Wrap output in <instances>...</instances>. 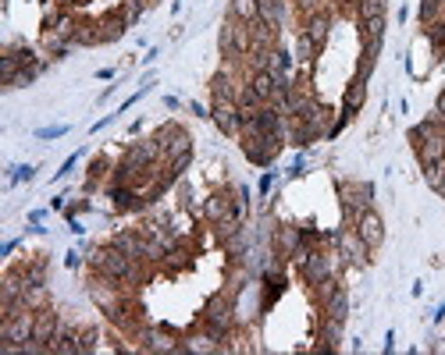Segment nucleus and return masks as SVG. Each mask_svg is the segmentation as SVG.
<instances>
[{
  "instance_id": "nucleus-14",
  "label": "nucleus",
  "mask_w": 445,
  "mask_h": 355,
  "mask_svg": "<svg viewBox=\"0 0 445 355\" xmlns=\"http://www.w3.org/2000/svg\"><path fill=\"white\" fill-rule=\"evenodd\" d=\"M335 242H339V249H342V256H346L349 263H356V266H363V263H367V252H370V249L360 242V235H356V231H353V235H349V231H339V235H335Z\"/></svg>"
},
{
  "instance_id": "nucleus-40",
  "label": "nucleus",
  "mask_w": 445,
  "mask_h": 355,
  "mask_svg": "<svg viewBox=\"0 0 445 355\" xmlns=\"http://www.w3.org/2000/svg\"><path fill=\"white\" fill-rule=\"evenodd\" d=\"M438 118H445V93L438 96Z\"/></svg>"
},
{
  "instance_id": "nucleus-31",
  "label": "nucleus",
  "mask_w": 445,
  "mask_h": 355,
  "mask_svg": "<svg viewBox=\"0 0 445 355\" xmlns=\"http://www.w3.org/2000/svg\"><path fill=\"white\" fill-rule=\"evenodd\" d=\"M75 344H79V351H97V330L89 327V330H79L75 334Z\"/></svg>"
},
{
  "instance_id": "nucleus-9",
  "label": "nucleus",
  "mask_w": 445,
  "mask_h": 355,
  "mask_svg": "<svg viewBox=\"0 0 445 355\" xmlns=\"http://www.w3.org/2000/svg\"><path fill=\"white\" fill-rule=\"evenodd\" d=\"M296 266H300V274H303L307 284H321L324 277H331V256L321 252V249H307V256Z\"/></svg>"
},
{
  "instance_id": "nucleus-21",
  "label": "nucleus",
  "mask_w": 445,
  "mask_h": 355,
  "mask_svg": "<svg viewBox=\"0 0 445 355\" xmlns=\"http://www.w3.org/2000/svg\"><path fill=\"white\" fill-rule=\"evenodd\" d=\"M22 302H26L29 309H47V305H50V291H47V284H29Z\"/></svg>"
},
{
  "instance_id": "nucleus-15",
  "label": "nucleus",
  "mask_w": 445,
  "mask_h": 355,
  "mask_svg": "<svg viewBox=\"0 0 445 355\" xmlns=\"http://www.w3.org/2000/svg\"><path fill=\"white\" fill-rule=\"evenodd\" d=\"M328 29H331V15H328V11H317V15H310V18L303 22V36H310V43H314L317 50L324 47Z\"/></svg>"
},
{
  "instance_id": "nucleus-41",
  "label": "nucleus",
  "mask_w": 445,
  "mask_h": 355,
  "mask_svg": "<svg viewBox=\"0 0 445 355\" xmlns=\"http://www.w3.org/2000/svg\"><path fill=\"white\" fill-rule=\"evenodd\" d=\"M143 4H146V8H153V4H157V0H143Z\"/></svg>"
},
{
  "instance_id": "nucleus-8",
  "label": "nucleus",
  "mask_w": 445,
  "mask_h": 355,
  "mask_svg": "<svg viewBox=\"0 0 445 355\" xmlns=\"http://www.w3.org/2000/svg\"><path fill=\"white\" fill-rule=\"evenodd\" d=\"M210 121L225 132V135H239L243 128V111L236 100H210Z\"/></svg>"
},
{
  "instance_id": "nucleus-12",
  "label": "nucleus",
  "mask_w": 445,
  "mask_h": 355,
  "mask_svg": "<svg viewBox=\"0 0 445 355\" xmlns=\"http://www.w3.org/2000/svg\"><path fill=\"white\" fill-rule=\"evenodd\" d=\"M111 245H114V249H121L125 256H132V259L146 263V235H143V231H121V235H114V238H111Z\"/></svg>"
},
{
  "instance_id": "nucleus-22",
  "label": "nucleus",
  "mask_w": 445,
  "mask_h": 355,
  "mask_svg": "<svg viewBox=\"0 0 445 355\" xmlns=\"http://www.w3.org/2000/svg\"><path fill=\"white\" fill-rule=\"evenodd\" d=\"M356 18H360V22L385 18V0H356Z\"/></svg>"
},
{
  "instance_id": "nucleus-43",
  "label": "nucleus",
  "mask_w": 445,
  "mask_h": 355,
  "mask_svg": "<svg viewBox=\"0 0 445 355\" xmlns=\"http://www.w3.org/2000/svg\"><path fill=\"white\" fill-rule=\"evenodd\" d=\"M353 4H356V0H353Z\"/></svg>"
},
{
  "instance_id": "nucleus-7",
  "label": "nucleus",
  "mask_w": 445,
  "mask_h": 355,
  "mask_svg": "<svg viewBox=\"0 0 445 355\" xmlns=\"http://www.w3.org/2000/svg\"><path fill=\"white\" fill-rule=\"evenodd\" d=\"M160 157H164V153H160V142H157V139H143V142H132V146L125 150L121 164L132 167L136 174H143V171H150L153 160H160Z\"/></svg>"
},
{
  "instance_id": "nucleus-30",
  "label": "nucleus",
  "mask_w": 445,
  "mask_h": 355,
  "mask_svg": "<svg viewBox=\"0 0 445 355\" xmlns=\"http://www.w3.org/2000/svg\"><path fill=\"white\" fill-rule=\"evenodd\" d=\"M434 132H441V128H438V121H424V125H417V128L410 132V139H413V146H420V142H424V139H431Z\"/></svg>"
},
{
  "instance_id": "nucleus-16",
  "label": "nucleus",
  "mask_w": 445,
  "mask_h": 355,
  "mask_svg": "<svg viewBox=\"0 0 445 355\" xmlns=\"http://www.w3.org/2000/svg\"><path fill=\"white\" fill-rule=\"evenodd\" d=\"M417 157H420V164H424V167L441 164V160H445V132H434L431 139H424V142L417 146Z\"/></svg>"
},
{
  "instance_id": "nucleus-38",
  "label": "nucleus",
  "mask_w": 445,
  "mask_h": 355,
  "mask_svg": "<svg viewBox=\"0 0 445 355\" xmlns=\"http://www.w3.org/2000/svg\"><path fill=\"white\" fill-rule=\"evenodd\" d=\"M192 114H196V118H210V111H207L203 103H192Z\"/></svg>"
},
{
  "instance_id": "nucleus-23",
  "label": "nucleus",
  "mask_w": 445,
  "mask_h": 355,
  "mask_svg": "<svg viewBox=\"0 0 445 355\" xmlns=\"http://www.w3.org/2000/svg\"><path fill=\"white\" fill-rule=\"evenodd\" d=\"M257 11H260V22H271V26H282V0H257Z\"/></svg>"
},
{
  "instance_id": "nucleus-3",
  "label": "nucleus",
  "mask_w": 445,
  "mask_h": 355,
  "mask_svg": "<svg viewBox=\"0 0 445 355\" xmlns=\"http://www.w3.org/2000/svg\"><path fill=\"white\" fill-rule=\"evenodd\" d=\"M282 135L278 132H260V135H246L243 139V153L250 157V164H257V167H268L278 153H282Z\"/></svg>"
},
{
  "instance_id": "nucleus-33",
  "label": "nucleus",
  "mask_w": 445,
  "mask_h": 355,
  "mask_svg": "<svg viewBox=\"0 0 445 355\" xmlns=\"http://www.w3.org/2000/svg\"><path fill=\"white\" fill-rule=\"evenodd\" d=\"M11 171H15V174H11V181H15V185H18V181H33V178H36V167H33V164H22V167H11Z\"/></svg>"
},
{
  "instance_id": "nucleus-2",
  "label": "nucleus",
  "mask_w": 445,
  "mask_h": 355,
  "mask_svg": "<svg viewBox=\"0 0 445 355\" xmlns=\"http://www.w3.org/2000/svg\"><path fill=\"white\" fill-rule=\"evenodd\" d=\"M203 323H207V334H210L214 341H225V337H229V330H232V323H236V302H232L229 291H214V295L207 298V305H203Z\"/></svg>"
},
{
  "instance_id": "nucleus-4",
  "label": "nucleus",
  "mask_w": 445,
  "mask_h": 355,
  "mask_svg": "<svg viewBox=\"0 0 445 355\" xmlns=\"http://www.w3.org/2000/svg\"><path fill=\"white\" fill-rule=\"evenodd\" d=\"M339 196H342V206H346V217L356 224L367 210H370V199H374V185L367 181H339Z\"/></svg>"
},
{
  "instance_id": "nucleus-42",
  "label": "nucleus",
  "mask_w": 445,
  "mask_h": 355,
  "mask_svg": "<svg viewBox=\"0 0 445 355\" xmlns=\"http://www.w3.org/2000/svg\"><path fill=\"white\" fill-rule=\"evenodd\" d=\"M438 192H441V196H445V185H441V188H438Z\"/></svg>"
},
{
  "instance_id": "nucleus-25",
  "label": "nucleus",
  "mask_w": 445,
  "mask_h": 355,
  "mask_svg": "<svg viewBox=\"0 0 445 355\" xmlns=\"http://www.w3.org/2000/svg\"><path fill=\"white\" fill-rule=\"evenodd\" d=\"M321 337H324V348H335L339 337H342V320L324 316V323H321Z\"/></svg>"
},
{
  "instance_id": "nucleus-28",
  "label": "nucleus",
  "mask_w": 445,
  "mask_h": 355,
  "mask_svg": "<svg viewBox=\"0 0 445 355\" xmlns=\"http://www.w3.org/2000/svg\"><path fill=\"white\" fill-rule=\"evenodd\" d=\"M189 164H192V153H182V157H175V160H167V181H175V178H182Z\"/></svg>"
},
{
  "instance_id": "nucleus-37",
  "label": "nucleus",
  "mask_w": 445,
  "mask_h": 355,
  "mask_svg": "<svg viewBox=\"0 0 445 355\" xmlns=\"http://www.w3.org/2000/svg\"><path fill=\"white\" fill-rule=\"evenodd\" d=\"M271 185H275V174H264V178H260V185H257V192H260V196H268V192H271Z\"/></svg>"
},
{
  "instance_id": "nucleus-39",
  "label": "nucleus",
  "mask_w": 445,
  "mask_h": 355,
  "mask_svg": "<svg viewBox=\"0 0 445 355\" xmlns=\"http://www.w3.org/2000/svg\"><path fill=\"white\" fill-rule=\"evenodd\" d=\"M65 263H68V266H79L82 259H79V252H68V256H65Z\"/></svg>"
},
{
  "instance_id": "nucleus-1",
  "label": "nucleus",
  "mask_w": 445,
  "mask_h": 355,
  "mask_svg": "<svg viewBox=\"0 0 445 355\" xmlns=\"http://www.w3.org/2000/svg\"><path fill=\"white\" fill-rule=\"evenodd\" d=\"M89 266L97 270V274H104V277H111V281H118V284H136V281H143V270H139V259H132V256H125L121 249H114V245H104V249H89Z\"/></svg>"
},
{
  "instance_id": "nucleus-11",
  "label": "nucleus",
  "mask_w": 445,
  "mask_h": 355,
  "mask_svg": "<svg viewBox=\"0 0 445 355\" xmlns=\"http://www.w3.org/2000/svg\"><path fill=\"white\" fill-rule=\"evenodd\" d=\"M203 217H207L210 224H221V220L236 217V199H232L229 192H214V196H207V203H203Z\"/></svg>"
},
{
  "instance_id": "nucleus-18",
  "label": "nucleus",
  "mask_w": 445,
  "mask_h": 355,
  "mask_svg": "<svg viewBox=\"0 0 445 355\" xmlns=\"http://www.w3.org/2000/svg\"><path fill=\"white\" fill-rule=\"evenodd\" d=\"M321 309H324V316H331V320H342V323H346V316H349V295L339 288V291H335V295L321 305Z\"/></svg>"
},
{
  "instance_id": "nucleus-5",
  "label": "nucleus",
  "mask_w": 445,
  "mask_h": 355,
  "mask_svg": "<svg viewBox=\"0 0 445 355\" xmlns=\"http://www.w3.org/2000/svg\"><path fill=\"white\" fill-rule=\"evenodd\" d=\"M36 330V309H22L8 320H0V344H26Z\"/></svg>"
},
{
  "instance_id": "nucleus-19",
  "label": "nucleus",
  "mask_w": 445,
  "mask_h": 355,
  "mask_svg": "<svg viewBox=\"0 0 445 355\" xmlns=\"http://www.w3.org/2000/svg\"><path fill=\"white\" fill-rule=\"evenodd\" d=\"M229 15L236 22H257L260 11H257V0H229Z\"/></svg>"
},
{
  "instance_id": "nucleus-35",
  "label": "nucleus",
  "mask_w": 445,
  "mask_h": 355,
  "mask_svg": "<svg viewBox=\"0 0 445 355\" xmlns=\"http://www.w3.org/2000/svg\"><path fill=\"white\" fill-rule=\"evenodd\" d=\"M296 4H300L303 18H310V15H317V11L324 8V0H296Z\"/></svg>"
},
{
  "instance_id": "nucleus-26",
  "label": "nucleus",
  "mask_w": 445,
  "mask_h": 355,
  "mask_svg": "<svg viewBox=\"0 0 445 355\" xmlns=\"http://www.w3.org/2000/svg\"><path fill=\"white\" fill-rule=\"evenodd\" d=\"M217 47L225 57H236V22H225V29H221L217 36Z\"/></svg>"
},
{
  "instance_id": "nucleus-17",
  "label": "nucleus",
  "mask_w": 445,
  "mask_h": 355,
  "mask_svg": "<svg viewBox=\"0 0 445 355\" xmlns=\"http://www.w3.org/2000/svg\"><path fill=\"white\" fill-rule=\"evenodd\" d=\"M57 327H61V320H57V312H54L50 305H47V309H36V330H33L36 341L50 344V337L57 334Z\"/></svg>"
},
{
  "instance_id": "nucleus-29",
  "label": "nucleus",
  "mask_w": 445,
  "mask_h": 355,
  "mask_svg": "<svg viewBox=\"0 0 445 355\" xmlns=\"http://www.w3.org/2000/svg\"><path fill=\"white\" fill-rule=\"evenodd\" d=\"M26 281L29 284H47V259H36L26 266Z\"/></svg>"
},
{
  "instance_id": "nucleus-34",
  "label": "nucleus",
  "mask_w": 445,
  "mask_h": 355,
  "mask_svg": "<svg viewBox=\"0 0 445 355\" xmlns=\"http://www.w3.org/2000/svg\"><path fill=\"white\" fill-rule=\"evenodd\" d=\"M61 135H68V125H50L36 132V139H61Z\"/></svg>"
},
{
  "instance_id": "nucleus-27",
  "label": "nucleus",
  "mask_w": 445,
  "mask_h": 355,
  "mask_svg": "<svg viewBox=\"0 0 445 355\" xmlns=\"http://www.w3.org/2000/svg\"><path fill=\"white\" fill-rule=\"evenodd\" d=\"M360 36H363V43H370V40H381V36H385V18L360 22Z\"/></svg>"
},
{
  "instance_id": "nucleus-6",
  "label": "nucleus",
  "mask_w": 445,
  "mask_h": 355,
  "mask_svg": "<svg viewBox=\"0 0 445 355\" xmlns=\"http://www.w3.org/2000/svg\"><path fill=\"white\" fill-rule=\"evenodd\" d=\"M153 139L160 142L164 160H175V157H182V153H192V139H189V132H185V128H178L175 121H167L164 128H157V135H153Z\"/></svg>"
},
{
  "instance_id": "nucleus-20",
  "label": "nucleus",
  "mask_w": 445,
  "mask_h": 355,
  "mask_svg": "<svg viewBox=\"0 0 445 355\" xmlns=\"http://www.w3.org/2000/svg\"><path fill=\"white\" fill-rule=\"evenodd\" d=\"M268 72H271L275 79H278V75H289V72H292V54L282 50V47H275L271 57H268Z\"/></svg>"
},
{
  "instance_id": "nucleus-24",
  "label": "nucleus",
  "mask_w": 445,
  "mask_h": 355,
  "mask_svg": "<svg viewBox=\"0 0 445 355\" xmlns=\"http://www.w3.org/2000/svg\"><path fill=\"white\" fill-rule=\"evenodd\" d=\"M18 72H22V61L15 57V50H8L4 57H0V82L8 86V82H11V79H15Z\"/></svg>"
},
{
  "instance_id": "nucleus-13",
  "label": "nucleus",
  "mask_w": 445,
  "mask_h": 355,
  "mask_svg": "<svg viewBox=\"0 0 445 355\" xmlns=\"http://www.w3.org/2000/svg\"><path fill=\"white\" fill-rule=\"evenodd\" d=\"M139 341L146 351H182V344L167 334V330H157V327H143L139 330Z\"/></svg>"
},
{
  "instance_id": "nucleus-32",
  "label": "nucleus",
  "mask_w": 445,
  "mask_h": 355,
  "mask_svg": "<svg viewBox=\"0 0 445 355\" xmlns=\"http://www.w3.org/2000/svg\"><path fill=\"white\" fill-rule=\"evenodd\" d=\"M296 50H300V61H303V64H310V61H314V54H317V47H314V43H310V36H303V33H300V47H296Z\"/></svg>"
},
{
  "instance_id": "nucleus-10",
  "label": "nucleus",
  "mask_w": 445,
  "mask_h": 355,
  "mask_svg": "<svg viewBox=\"0 0 445 355\" xmlns=\"http://www.w3.org/2000/svg\"><path fill=\"white\" fill-rule=\"evenodd\" d=\"M353 231L360 235V242H363L367 249H378V245L385 242V224H381V217H378L374 210H367V213L353 224Z\"/></svg>"
},
{
  "instance_id": "nucleus-36",
  "label": "nucleus",
  "mask_w": 445,
  "mask_h": 355,
  "mask_svg": "<svg viewBox=\"0 0 445 355\" xmlns=\"http://www.w3.org/2000/svg\"><path fill=\"white\" fill-rule=\"evenodd\" d=\"M79 157H82V153H75V157H68V160L61 164V171H57V178H65V174H72V167L79 164Z\"/></svg>"
}]
</instances>
